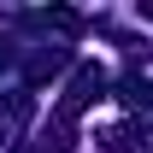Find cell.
I'll use <instances>...</instances> for the list:
<instances>
[{"label": "cell", "mask_w": 153, "mask_h": 153, "mask_svg": "<svg viewBox=\"0 0 153 153\" xmlns=\"http://www.w3.org/2000/svg\"><path fill=\"white\" fill-rule=\"evenodd\" d=\"M100 94H106V71H100V65H82V71H76V88H71V100L59 106V118H76L82 106H88V100H100Z\"/></svg>", "instance_id": "cell-1"}, {"label": "cell", "mask_w": 153, "mask_h": 153, "mask_svg": "<svg viewBox=\"0 0 153 153\" xmlns=\"http://www.w3.org/2000/svg\"><path fill=\"white\" fill-rule=\"evenodd\" d=\"M71 147H76V141H71V124H65V118H59L53 130L41 135V153H71Z\"/></svg>", "instance_id": "cell-2"}]
</instances>
